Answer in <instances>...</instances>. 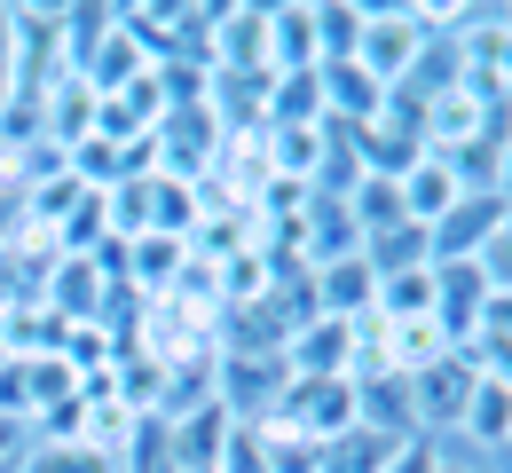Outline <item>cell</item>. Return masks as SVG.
Returning <instances> with one entry per match:
<instances>
[{"label": "cell", "instance_id": "obj_11", "mask_svg": "<svg viewBox=\"0 0 512 473\" xmlns=\"http://www.w3.org/2000/svg\"><path fill=\"white\" fill-rule=\"evenodd\" d=\"M268 127H331V119H323V79L316 71H276V79H268Z\"/></svg>", "mask_w": 512, "mask_h": 473}, {"label": "cell", "instance_id": "obj_22", "mask_svg": "<svg viewBox=\"0 0 512 473\" xmlns=\"http://www.w3.org/2000/svg\"><path fill=\"white\" fill-rule=\"evenodd\" d=\"M481 269H489V284H512V205L497 221V237H489V253H481Z\"/></svg>", "mask_w": 512, "mask_h": 473}, {"label": "cell", "instance_id": "obj_7", "mask_svg": "<svg viewBox=\"0 0 512 473\" xmlns=\"http://www.w3.org/2000/svg\"><path fill=\"white\" fill-rule=\"evenodd\" d=\"M394 190H402V221H418V229H434L449 205L465 198V190H457V174H449V158H434V150H426L410 174H394Z\"/></svg>", "mask_w": 512, "mask_h": 473}, {"label": "cell", "instance_id": "obj_1", "mask_svg": "<svg viewBox=\"0 0 512 473\" xmlns=\"http://www.w3.org/2000/svg\"><path fill=\"white\" fill-rule=\"evenodd\" d=\"M434 40H442L434 0H410V8H363V48H355V64L394 95V87L418 71V56H426Z\"/></svg>", "mask_w": 512, "mask_h": 473}, {"label": "cell", "instance_id": "obj_8", "mask_svg": "<svg viewBox=\"0 0 512 473\" xmlns=\"http://www.w3.org/2000/svg\"><path fill=\"white\" fill-rule=\"evenodd\" d=\"M276 71H316V0L268 8V79Z\"/></svg>", "mask_w": 512, "mask_h": 473}, {"label": "cell", "instance_id": "obj_17", "mask_svg": "<svg viewBox=\"0 0 512 473\" xmlns=\"http://www.w3.org/2000/svg\"><path fill=\"white\" fill-rule=\"evenodd\" d=\"M127 458H111V450H95V442H32V458L24 473H119Z\"/></svg>", "mask_w": 512, "mask_h": 473}, {"label": "cell", "instance_id": "obj_10", "mask_svg": "<svg viewBox=\"0 0 512 473\" xmlns=\"http://www.w3.org/2000/svg\"><path fill=\"white\" fill-rule=\"evenodd\" d=\"M457 434L473 450H512V387L505 379H473V403L457 418Z\"/></svg>", "mask_w": 512, "mask_h": 473}, {"label": "cell", "instance_id": "obj_15", "mask_svg": "<svg viewBox=\"0 0 512 473\" xmlns=\"http://www.w3.org/2000/svg\"><path fill=\"white\" fill-rule=\"evenodd\" d=\"M347 213H355V229H363V237L402 229V190H394V174H363V182L347 190Z\"/></svg>", "mask_w": 512, "mask_h": 473}, {"label": "cell", "instance_id": "obj_3", "mask_svg": "<svg viewBox=\"0 0 512 473\" xmlns=\"http://www.w3.org/2000/svg\"><path fill=\"white\" fill-rule=\"evenodd\" d=\"M284 426H300L308 442H339L363 426V403H355V379H292L284 403H276Z\"/></svg>", "mask_w": 512, "mask_h": 473}, {"label": "cell", "instance_id": "obj_9", "mask_svg": "<svg viewBox=\"0 0 512 473\" xmlns=\"http://www.w3.org/2000/svg\"><path fill=\"white\" fill-rule=\"evenodd\" d=\"M142 71H158V64L142 56V40H134L127 24H111V32H103V40L87 48V64H79V79H87L95 95H119V87H134Z\"/></svg>", "mask_w": 512, "mask_h": 473}, {"label": "cell", "instance_id": "obj_4", "mask_svg": "<svg viewBox=\"0 0 512 473\" xmlns=\"http://www.w3.org/2000/svg\"><path fill=\"white\" fill-rule=\"evenodd\" d=\"M489 292H497V284H489L481 261H434V324H442L449 347H473Z\"/></svg>", "mask_w": 512, "mask_h": 473}, {"label": "cell", "instance_id": "obj_25", "mask_svg": "<svg viewBox=\"0 0 512 473\" xmlns=\"http://www.w3.org/2000/svg\"><path fill=\"white\" fill-rule=\"evenodd\" d=\"M434 473H481V466H473V458H449V450H442V458H434Z\"/></svg>", "mask_w": 512, "mask_h": 473}, {"label": "cell", "instance_id": "obj_6", "mask_svg": "<svg viewBox=\"0 0 512 473\" xmlns=\"http://www.w3.org/2000/svg\"><path fill=\"white\" fill-rule=\"evenodd\" d=\"M497 221H505V198H457L426 229L434 237V261H481L489 253V237H497Z\"/></svg>", "mask_w": 512, "mask_h": 473}, {"label": "cell", "instance_id": "obj_16", "mask_svg": "<svg viewBox=\"0 0 512 473\" xmlns=\"http://www.w3.org/2000/svg\"><path fill=\"white\" fill-rule=\"evenodd\" d=\"M260 450H268V473H323V442H308L284 418H260Z\"/></svg>", "mask_w": 512, "mask_h": 473}, {"label": "cell", "instance_id": "obj_26", "mask_svg": "<svg viewBox=\"0 0 512 473\" xmlns=\"http://www.w3.org/2000/svg\"><path fill=\"white\" fill-rule=\"evenodd\" d=\"M0 245H8V198H0Z\"/></svg>", "mask_w": 512, "mask_h": 473}, {"label": "cell", "instance_id": "obj_18", "mask_svg": "<svg viewBox=\"0 0 512 473\" xmlns=\"http://www.w3.org/2000/svg\"><path fill=\"white\" fill-rule=\"evenodd\" d=\"M402 442H379V434H339V442H323V473H386V458H394Z\"/></svg>", "mask_w": 512, "mask_h": 473}, {"label": "cell", "instance_id": "obj_19", "mask_svg": "<svg viewBox=\"0 0 512 473\" xmlns=\"http://www.w3.org/2000/svg\"><path fill=\"white\" fill-rule=\"evenodd\" d=\"M213 473H268L260 426H229V442H221V466H213Z\"/></svg>", "mask_w": 512, "mask_h": 473}, {"label": "cell", "instance_id": "obj_23", "mask_svg": "<svg viewBox=\"0 0 512 473\" xmlns=\"http://www.w3.org/2000/svg\"><path fill=\"white\" fill-rule=\"evenodd\" d=\"M16 95V40H8V8H0V111Z\"/></svg>", "mask_w": 512, "mask_h": 473}, {"label": "cell", "instance_id": "obj_2", "mask_svg": "<svg viewBox=\"0 0 512 473\" xmlns=\"http://www.w3.org/2000/svg\"><path fill=\"white\" fill-rule=\"evenodd\" d=\"M473 379H481V363H473V347H449L434 355L426 371H410V410H418V434H457V418L473 403Z\"/></svg>", "mask_w": 512, "mask_h": 473}, {"label": "cell", "instance_id": "obj_14", "mask_svg": "<svg viewBox=\"0 0 512 473\" xmlns=\"http://www.w3.org/2000/svg\"><path fill=\"white\" fill-rule=\"evenodd\" d=\"M410 316H434V269L379 276V308H371V324H410Z\"/></svg>", "mask_w": 512, "mask_h": 473}, {"label": "cell", "instance_id": "obj_21", "mask_svg": "<svg viewBox=\"0 0 512 473\" xmlns=\"http://www.w3.org/2000/svg\"><path fill=\"white\" fill-rule=\"evenodd\" d=\"M481 339H512V284H497L489 292V308H481V332H473V347Z\"/></svg>", "mask_w": 512, "mask_h": 473}, {"label": "cell", "instance_id": "obj_5", "mask_svg": "<svg viewBox=\"0 0 512 473\" xmlns=\"http://www.w3.org/2000/svg\"><path fill=\"white\" fill-rule=\"evenodd\" d=\"M205 56L213 71H268V8H213L205 24Z\"/></svg>", "mask_w": 512, "mask_h": 473}, {"label": "cell", "instance_id": "obj_27", "mask_svg": "<svg viewBox=\"0 0 512 473\" xmlns=\"http://www.w3.org/2000/svg\"><path fill=\"white\" fill-rule=\"evenodd\" d=\"M8 355H16V347H8V332H0V363H8Z\"/></svg>", "mask_w": 512, "mask_h": 473}, {"label": "cell", "instance_id": "obj_20", "mask_svg": "<svg viewBox=\"0 0 512 473\" xmlns=\"http://www.w3.org/2000/svg\"><path fill=\"white\" fill-rule=\"evenodd\" d=\"M32 458V418H0V473H24Z\"/></svg>", "mask_w": 512, "mask_h": 473}, {"label": "cell", "instance_id": "obj_24", "mask_svg": "<svg viewBox=\"0 0 512 473\" xmlns=\"http://www.w3.org/2000/svg\"><path fill=\"white\" fill-rule=\"evenodd\" d=\"M497 198L512 205V142H505V158H497Z\"/></svg>", "mask_w": 512, "mask_h": 473}, {"label": "cell", "instance_id": "obj_13", "mask_svg": "<svg viewBox=\"0 0 512 473\" xmlns=\"http://www.w3.org/2000/svg\"><path fill=\"white\" fill-rule=\"evenodd\" d=\"M355 48H363V8L316 0V71L323 64H355Z\"/></svg>", "mask_w": 512, "mask_h": 473}, {"label": "cell", "instance_id": "obj_12", "mask_svg": "<svg viewBox=\"0 0 512 473\" xmlns=\"http://www.w3.org/2000/svg\"><path fill=\"white\" fill-rule=\"evenodd\" d=\"M363 261H371V276L434 269V237H426L418 221H402V229H386V237H363Z\"/></svg>", "mask_w": 512, "mask_h": 473}]
</instances>
